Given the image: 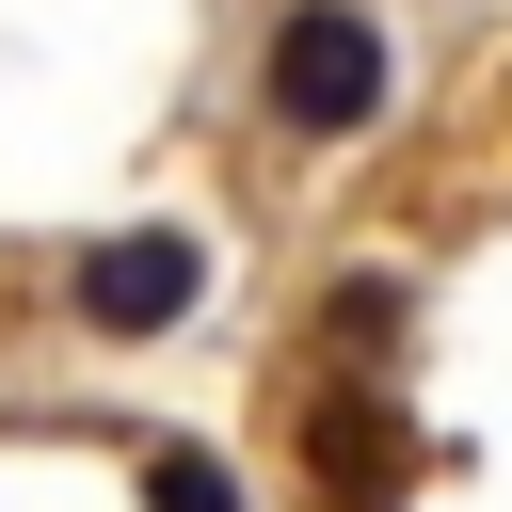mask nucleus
Returning <instances> with one entry per match:
<instances>
[{
    "mask_svg": "<svg viewBox=\"0 0 512 512\" xmlns=\"http://www.w3.org/2000/svg\"><path fill=\"white\" fill-rule=\"evenodd\" d=\"M384 336H400V288H384V272H352V288L320 304V352L352 368V352H384Z\"/></svg>",
    "mask_w": 512,
    "mask_h": 512,
    "instance_id": "obj_4",
    "label": "nucleus"
},
{
    "mask_svg": "<svg viewBox=\"0 0 512 512\" xmlns=\"http://www.w3.org/2000/svg\"><path fill=\"white\" fill-rule=\"evenodd\" d=\"M288 448H304V496L320 512H400V400L368 384V368H320L304 400H288Z\"/></svg>",
    "mask_w": 512,
    "mask_h": 512,
    "instance_id": "obj_3",
    "label": "nucleus"
},
{
    "mask_svg": "<svg viewBox=\"0 0 512 512\" xmlns=\"http://www.w3.org/2000/svg\"><path fill=\"white\" fill-rule=\"evenodd\" d=\"M256 112H272L288 144L384 128V16H368V0H288L272 48H256Z\"/></svg>",
    "mask_w": 512,
    "mask_h": 512,
    "instance_id": "obj_1",
    "label": "nucleus"
},
{
    "mask_svg": "<svg viewBox=\"0 0 512 512\" xmlns=\"http://www.w3.org/2000/svg\"><path fill=\"white\" fill-rule=\"evenodd\" d=\"M144 512H240V480L208 448H144Z\"/></svg>",
    "mask_w": 512,
    "mask_h": 512,
    "instance_id": "obj_5",
    "label": "nucleus"
},
{
    "mask_svg": "<svg viewBox=\"0 0 512 512\" xmlns=\"http://www.w3.org/2000/svg\"><path fill=\"white\" fill-rule=\"evenodd\" d=\"M192 304H208V240H192V224H112L96 256H64V320H80V336H112V352L176 336Z\"/></svg>",
    "mask_w": 512,
    "mask_h": 512,
    "instance_id": "obj_2",
    "label": "nucleus"
}]
</instances>
